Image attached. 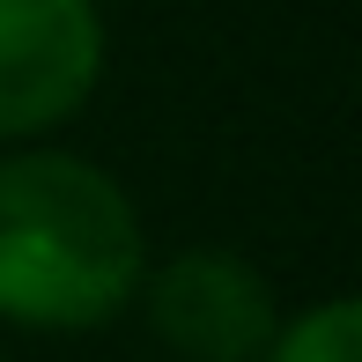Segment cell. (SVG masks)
I'll return each instance as SVG.
<instances>
[{"instance_id": "1", "label": "cell", "mask_w": 362, "mask_h": 362, "mask_svg": "<svg viewBox=\"0 0 362 362\" xmlns=\"http://www.w3.org/2000/svg\"><path fill=\"white\" fill-rule=\"evenodd\" d=\"M148 274L141 207L104 163L23 141L0 156V325L104 333Z\"/></svg>"}, {"instance_id": "2", "label": "cell", "mask_w": 362, "mask_h": 362, "mask_svg": "<svg viewBox=\"0 0 362 362\" xmlns=\"http://www.w3.org/2000/svg\"><path fill=\"white\" fill-rule=\"evenodd\" d=\"M134 303L177 362H259L281 325L267 274L222 244H185L163 267H148Z\"/></svg>"}, {"instance_id": "3", "label": "cell", "mask_w": 362, "mask_h": 362, "mask_svg": "<svg viewBox=\"0 0 362 362\" xmlns=\"http://www.w3.org/2000/svg\"><path fill=\"white\" fill-rule=\"evenodd\" d=\"M104 81L96 0H0V141L23 148L81 119Z\"/></svg>"}, {"instance_id": "4", "label": "cell", "mask_w": 362, "mask_h": 362, "mask_svg": "<svg viewBox=\"0 0 362 362\" xmlns=\"http://www.w3.org/2000/svg\"><path fill=\"white\" fill-rule=\"evenodd\" d=\"M259 362H362V303L355 296H325L303 303L296 318L274 325Z\"/></svg>"}, {"instance_id": "5", "label": "cell", "mask_w": 362, "mask_h": 362, "mask_svg": "<svg viewBox=\"0 0 362 362\" xmlns=\"http://www.w3.org/2000/svg\"><path fill=\"white\" fill-rule=\"evenodd\" d=\"M0 362H8V355H0Z\"/></svg>"}]
</instances>
